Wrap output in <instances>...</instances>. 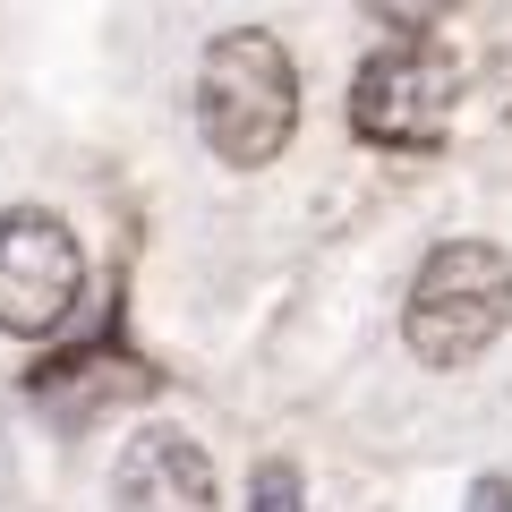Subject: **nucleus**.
Listing matches in <instances>:
<instances>
[{"label": "nucleus", "mask_w": 512, "mask_h": 512, "mask_svg": "<svg viewBox=\"0 0 512 512\" xmlns=\"http://www.w3.org/2000/svg\"><path fill=\"white\" fill-rule=\"evenodd\" d=\"M197 128H205V146H214L222 163H239V171L274 163V154L291 146V128H299L291 52H282L274 35H256V26L214 35L205 43V69H197Z\"/></svg>", "instance_id": "nucleus-1"}, {"label": "nucleus", "mask_w": 512, "mask_h": 512, "mask_svg": "<svg viewBox=\"0 0 512 512\" xmlns=\"http://www.w3.org/2000/svg\"><path fill=\"white\" fill-rule=\"evenodd\" d=\"M512 325V256L487 239H444L410 282L402 333L427 367H470L495 333Z\"/></svg>", "instance_id": "nucleus-2"}, {"label": "nucleus", "mask_w": 512, "mask_h": 512, "mask_svg": "<svg viewBox=\"0 0 512 512\" xmlns=\"http://www.w3.org/2000/svg\"><path fill=\"white\" fill-rule=\"evenodd\" d=\"M444 120H453V69L427 43H384L350 86V128L367 146H444Z\"/></svg>", "instance_id": "nucleus-3"}, {"label": "nucleus", "mask_w": 512, "mask_h": 512, "mask_svg": "<svg viewBox=\"0 0 512 512\" xmlns=\"http://www.w3.org/2000/svg\"><path fill=\"white\" fill-rule=\"evenodd\" d=\"M77 291H86V256L52 214H9L0 222V333L43 342L69 325Z\"/></svg>", "instance_id": "nucleus-4"}, {"label": "nucleus", "mask_w": 512, "mask_h": 512, "mask_svg": "<svg viewBox=\"0 0 512 512\" xmlns=\"http://www.w3.org/2000/svg\"><path fill=\"white\" fill-rule=\"evenodd\" d=\"M111 512H222L214 495V461L180 436V427H146V436L120 453V487Z\"/></svg>", "instance_id": "nucleus-5"}, {"label": "nucleus", "mask_w": 512, "mask_h": 512, "mask_svg": "<svg viewBox=\"0 0 512 512\" xmlns=\"http://www.w3.org/2000/svg\"><path fill=\"white\" fill-rule=\"evenodd\" d=\"M248 512H308V495H299V470H291V461H265V470H256Z\"/></svg>", "instance_id": "nucleus-6"}, {"label": "nucleus", "mask_w": 512, "mask_h": 512, "mask_svg": "<svg viewBox=\"0 0 512 512\" xmlns=\"http://www.w3.org/2000/svg\"><path fill=\"white\" fill-rule=\"evenodd\" d=\"M367 9H376L384 26H402V35H427V26H436L453 0H367Z\"/></svg>", "instance_id": "nucleus-7"}, {"label": "nucleus", "mask_w": 512, "mask_h": 512, "mask_svg": "<svg viewBox=\"0 0 512 512\" xmlns=\"http://www.w3.org/2000/svg\"><path fill=\"white\" fill-rule=\"evenodd\" d=\"M470 512H512V487H504V478H478V487H470Z\"/></svg>", "instance_id": "nucleus-8"}]
</instances>
